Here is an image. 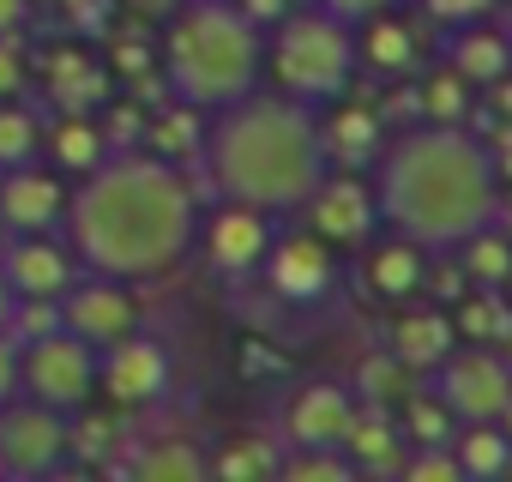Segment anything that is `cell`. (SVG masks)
Returning <instances> with one entry per match:
<instances>
[{
	"label": "cell",
	"mask_w": 512,
	"mask_h": 482,
	"mask_svg": "<svg viewBox=\"0 0 512 482\" xmlns=\"http://www.w3.org/2000/svg\"><path fill=\"white\" fill-rule=\"evenodd\" d=\"M302 217H308V229L314 235H326L338 254H356L362 241L380 229V205H374V181H362L356 169H326V181L308 193V205H302Z\"/></svg>",
	"instance_id": "13"
},
{
	"label": "cell",
	"mask_w": 512,
	"mask_h": 482,
	"mask_svg": "<svg viewBox=\"0 0 512 482\" xmlns=\"http://www.w3.org/2000/svg\"><path fill=\"white\" fill-rule=\"evenodd\" d=\"M416 109H422V121H470V115H476V85H470L458 67L440 61L434 73H422Z\"/></svg>",
	"instance_id": "28"
},
{
	"label": "cell",
	"mask_w": 512,
	"mask_h": 482,
	"mask_svg": "<svg viewBox=\"0 0 512 482\" xmlns=\"http://www.w3.org/2000/svg\"><path fill=\"white\" fill-rule=\"evenodd\" d=\"M43 121L19 103V97H0V169H13V163H37L43 157Z\"/></svg>",
	"instance_id": "32"
},
{
	"label": "cell",
	"mask_w": 512,
	"mask_h": 482,
	"mask_svg": "<svg viewBox=\"0 0 512 482\" xmlns=\"http://www.w3.org/2000/svg\"><path fill=\"white\" fill-rule=\"evenodd\" d=\"M139 476H157V482H199V476H211V458H205L193 440H157V446H145Z\"/></svg>",
	"instance_id": "33"
},
{
	"label": "cell",
	"mask_w": 512,
	"mask_h": 482,
	"mask_svg": "<svg viewBox=\"0 0 512 482\" xmlns=\"http://www.w3.org/2000/svg\"><path fill=\"white\" fill-rule=\"evenodd\" d=\"M422 19L440 25V31H458V25H476V19H494L500 0H416Z\"/></svg>",
	"instance_id": "36"
},
{
	"label": "cell",
	"mask_w": 512,
	"mask_h": 482,
	"mask_svg": "<svg viewBox=\"0 0 512 482\" xmlns=\"http://www.w3.org/2000/svg\"><path fill=\"white\" fill-rule=\"evenodd\" d=\"M488 115H494V121H512V73H500V79L488 85Z\"/></svg>",
	"instance_id": "43"
},
{
	"label": "cell",
	"mask_w": 512,
	"mask_h": 482,
	"mask_svg": "<svg viewBox=\"0 0 512 482\" xmlns=\"http://www.w3.org/2000/svg\"><path fill=\"white\" fill-rule=\"evenodd\" d=\"M368 181H374L380 229L422 241L428 254H452L458 241L488 229L506 187L488 139H476L464 121H422L386 133Z\"/></svg>",
	"instance_id": "2"
},
{
	"label": "cell",
	"mask_w": 512,
	"mask_h": 482,
	"mask_svg": "<svg viewBox=\"0 0 512 482\" xmlns=\"http://www.w3.org/2000/svg\"><path fill=\"white\" fill-rule=\"evenodd\" d=\"M19 398H37L61 416H79L97 398V344L67 326L19 338Z\"/></svg>",
	"instance_id": "6"
},
{
	"label": "cell",
	"mask_w": 512,
	"mask_h": 482,
	"mask_svg": "<svg viewBox=\"0 0 512 482\" xmlns=\"http://www.w3.org/2000/svg\"><path fill=\"white\" fill-rule=\"evenodd\" d=\"M320 127H326V151H332V163H344V169L374 163V151L386 145L380 115H374V109H362V103L338 109V115H332V121H320Z\"/></svg>",
	"instance_id": "23"
},
{
	"label": "cell",
	"mask_w": 512,
	"mask_h": 482,
	"mask_svg": "<svg viewBox=\"0 0 512 482\" xmlns=\"http://www.w3.org/2000/svg\"><path fill=\"white\" fill-rule=\"evenodd\" d=\"M199 169L211 181L205 193L241 199V205L272 211V217H290V211L308 205V193L332 169L320 109L290 97V91H278V85L272 91L253 85L247 97H235V103L205 115Z\"/></svg>",
	"instance_id": "3"
},
{
	"label": "cell",
	"mask_w": 512,
	"mask_h": 482,
	"mask_svg": "<svg viewBox=\"0 0 512 482\" xmlns=\"http://www.w3.org/2000/svg\"><path fill=\"white\" fill-rule=\"evenodd\" d=\"M31 7L37 0H0V37H19L31 25Z\"/></svg>",
	"instance_id": "42"
},
{
	"label": "cell",
	"mask_w": 512,
	"mask_h": 482,
	"mask_svg": "<svg viewBox=\"0 0 512 482\" xmlns=\"http://www.w3.org/2000/svg\"><path fill=\"white\" fill-rule=\"evenodd\" d=\"M169 380H175V356L151 332H127V338H115V344L97 350V392L109 404H121V410L157 404L169 392Z\"/></svg>",
	"instance_id": "10"
},
{
	"label": "cell",
	"mask_w": 512,
	"mask_h": 482,
	"mask_svg": "<svg viewBox=\"0 0 512 482\" xmlns=\"http://www.w3.org/2000/svg\"><path fill=\"white\" fill-rule=\"evenodd\" d=\"M356 392L344 380H296L278 404V440L284 452L296 446H344L356 428Z\"/></svg>",
	"instance_id": "12"
},
{
	"label": "cell",
	"mask_w": 512,
	"mask_h": 482,
	"mask_svg": "<svg viewBox=\"0 0 512 482\" xmlns=\"http://www.w3.org/2000/svg\"><path fill=\"white\" fill-rule=\"evenodd\" d=\"M266 290L284 302V308H320L338 296L344 284V266H338V248L314 229H278L272 248H266V266H260Z\"/></svg>",
	"instance_id": "7"
},
{
	"label": "cell",
	"mask_w": 512,
	"mask_h": 482,
	"mask_svg": "<svg viewBox=\"0 0 512 482\" xmlns=\"http://www.w3.org/2000/svg\"><path fill=\"white\" fill-rule=\"evenodd\" d=\"M272 235H278V217L272 211H253L241 199H217L211 211H199L193 254H205V266L217 278H253V272L266 266Z\"/></svg>",
	"instance_id": "8"
},
{
	"label": "cell",
	"mask_w": 512,
	"mask_h": 482,
	"mask_svg": "<svg viewBox=\"0 0 512 482\" xmlns=\"http://www.w3.org/2000/svg\"><path fill=\"white\" fill-rule=\"evenodd\" d=\"M392 416H398V434H404V446H452V428H458V416L446 410V398L434 392V386H410L398 404H392Z\"/></svg>",
	"instance_id": "24"
},
{
	"label": "cell",
	"mask_w": 512,
	"mask_h": 482,
	"mask_svg": "<svg viewBox=\"0 0 512 482\" xmlns=\"http://www.w3.org/2000/svg\"><path fill=\"white\" fill-rule=\"evenodd\" d=\"M290 7H296V0H235V13H241V19H253L260 31H272Z\"/></svg>",
	"instance_id": "40"
},
{
	"label": "cell",
	"mask_w": 512,
	"mask_h": 482,
	"mask_svg": "<svg viewBox=\"0 0 512 482\" xmlns=\"http://www.w3.org/2000/svg\"><path fill=\"white\" fill-rule=\"evenodd\" d=\"M278 464H284V440L235 434V440L211 458V476H223V482H247V476H278Z\"/></svg>",
	"instance_id": "30"
},
{
	"label": "cell",
	"mask_w": 512,
	"mask_h": 482,
	"mask_svg": "<svg viewBox=\"0 0 512 482\" xmlns=\"http://www.w3.org/2000/svg\"><path fill=\"white\" fill-rule=\"evenodd\" d=\"M55 308H61V326L79 332V338L97 344V350L115 344V338H127V332H139V296H133V284H121V278L79 272L73 290H67Z\"/></svg>",
	"instance_id": "14"
},
{
	"label": "cell",
	"mask_w": 512,
	"mask_h": 482,
	"mask_svg": "<svg viewBox=\"0 0 512 482\" xmlns=\"http://www.w3.org/2000/svg\"><path fill=\"white\" fill-rule=\"evenodd\" d=\"M0 272H7L19 302H61L79 278V260L67 248V235L55 241V229H43V235H7L0 241Z\"/></svg>",
	"instance_id": "15"
},
{
	"label": "cell",
	"mask_w": 512,
	"mask_h": 482,
	"mask_svg": "<svg viewBox=\"0 0 512 482\" xmlns=\"http://www.w3.org/2000/svg\"><path fill=\"white\" fill-rule=\"evenodd\" d=\"M362 290L374 296V302H392V308H404V302H416L422 290H428V272H434V254L422 248V241H410V235H398V229H374L368 241H362Z\"/></svg>",
	"instance_id": "16"
},
{
	"label": "cell",
	"mask_w": 512,
	"mask_h": 482,
	"mask_svg": "<svg viewBox=\"0 0 512 482\" xmlns=\"http://www.w3.org/2000/svg\"><path fill=\"white\" fill-rule=\"evenodd\" d=\"M500 356H506V362H512V332H506V338H500Z\"/></svg>",
	"instance_id": "46"
},
{
	"label": "cell",
	"mask_w": 512,
	"mask_h": 482,
	"mask_svg": "<svg viewBox=\"0 0 512 482\" xmlns=\"http://www.w3.org/2000/svg\"><path fill=\"white\" fill-rule=\"evenodd\" d=\"M452 458L458 476H506L512 470V440L500 422H458L452 428Z\"/></svg>",
	"instance_id": "25"
},
{
	"label": "cell",
	"mask_w": 512,
	"mask_h": 482,
	"mask_svg": "<svg viewBox=\"0 0 512 482\" xmlns=\"http://www.w3.org/2000/svg\"><path fill=\"white\" fill-rule=\"evenodd\" d=\"M344 452L356 458L362 476H374V470H398V464H404L398 416H392L386 404H362V410H356V428H350V440H344Z\"/></svg>",
	"instance_id": "22"
},
{
	"label": "cell",
	"mask_w": 512,
	"mask_h": 482,
	"mask_svg": "<svg viewBox=\"0 0 512 482\" xmlns=\"http://www.w3.org/2000/svg\"><path fill=\"white\" fill-rule=\"evenodd\" d=\"M488 151H494V169H500V181H512V121H494V133H488Z\"/></svg>",
	"instance_id": "41"
},
{
	"label": "cell",
	"mask_w": 512,
	"mask_h": 482,
	"mask_svg": "<svg viewBox=\"0 0 512 482\" xmlns=\"http://www.w3.org/2000/svg\"><path fill=\"white\" fill-rule=\"evenodd\" d=\"M163 85L193 109H223L266 85V31L235 0H181L163 31Z\"/></svg>",
	"instance_id": "4"
},
{
	"label": "cell",
	"mask_w": 512,
	"mask_h": 482,
	"mask_svg": "<svg viewBox=\"0 0 512 482\" xmlns=\"http://www.w3.org/2000/svg\"><path fill=\"white\" fill-rule=\"evenodd\" d=\"M0 241H7V223H0Z\"/></svg>",
	"instance_id": "47"
},
{
	"label": "cell",
	"mask_w": 512,
	"mask_h": 482,
	"mask_svg": "<svg viewBox=\"0 0 512 482\" xmlns=\"http://www.w3.org/2000/svg\"><path fill=\"white\" fill-rule=\"evenodd\" d=\"M25 91V49L19 37H0V97H19Z\"/></svg>",
	"instance_id": "37"
},
{
	"label": "cell",
	"mask_w": 512,
	"mask_h": 482,
	"mask_svg": "<svg viewBox=\"0 0 512 482\" xmlns=\"http://www.w3.org/2000/svg\"><path fill=\"white\" fill-rule=\"evenodd\" d=\"M356 25L332 19L320 0L314 7H290L272 31H266V79L314 109L344 103L350 79H356Z\"/></svg>",
	"instance_id": "5"
},
{
	"label": "cell",
	"mask_w": 512,
	"mask_h": 482,
	"mask_svg": "<svg viewBox=\"0 0 512 482\" xmlns=\"http://www.w3.org/2000/svg\"><path fill=\"white\" fill-rule=\"evenodd\" d=\"M199 145H205V109H193V103H169V109H157L151 115V151L157 157H169V163H199Z\"/></svg>",
	"instance_id": "26"
},
{
	"label": "cell",
	"mask_w": 512,
	"mask_h": 482,
	"mask_svg": "<svg viewBox=\"0 0 512 482\" xmlns=\"http://www.w3.org/2000/svg\"><path fill=\"white\" fill-rule=\"evenodd\" d=\"M428 386L446 398V410L458 422H494L506 410V398H512V362L500 350H488V344H470V350H452L428 374Z\"/></svg>",
	"instance_id": "11"
},
{
	"label": "cell",
	"mask_w": 512,
	"mask_h": 482,
	"mask_svg": "<svg viewBox=\"0 0 512 482\" xmlns=\"http://www.w3.org/2000/svg\"><path fill=\"white\" fill-rule=\"evenodd\" d=\"M320 7H326L332 19H344V25H362V19H380V13L404 7V0H320Z\"/></svg>",
	"instance_id": "38"
},
{
	"label": "cell",
	"mask_w": 512,
	"mask_h": 482,
	"mask_svg": "<svg viewBox=\"0 0 512 482\" xmlns=\"http://www.w3.org/2000/svg\"><path fill=\"white\" fill-rule=\"evenodd\" d=\"M19 398V338L0 332V404Z\"/></svg>",
	"instance_id": "39"
},
{
	"label": "cell",
	"mask_w": 512,
	"mask_h": 482,
	"mask_svg": "<svg viewBox=\"0 0 512 482\" xmlns=\"http://www.w3.org/2000/svg\"><path fill=\"white\" fill-rule=\"evenodd\" d=\"M398 476H410V482H458V458H452V446H410Z\"/></svg>",
	"instance_id": "35"
},
{
	"label": "cell",
	"mask_w": 512,
	"mask_h": 482,
	"mask_svg": "<svg viewBox=\"0 0 512 482\" xmlns=\"http://www.w3.org/2000/svg\"><path fill=\"white\" fill-rule=\"evenodd\" d=\"M494 422H500V428H506V440H512V398H506V410H500Z\"/></svg>",
	"instance_id": "45"
},
{
	"label": "cell",
	"mask_w": 512,
	"mask_h": 482,
	"mask_svg": "<svg viewBox=\"0 0 512 482\" xmlns=\"http://www.w3.org/2000/svg\"><path fill=\"white\" fill-rule=\"evenodd\" d=\"M115 151V139H109V127L103 121H91L85 109H61V121L43 133V157L67 175V181H79V175H91L103 157Z\"/></svg>",
	"instance_id": "20"
},
{
	"label": "cell",
	"mask_w": 512,
	"mask_h": 482,
	"mask_svg": "<svg viewBox=\"0 0 512 482\" xmlns=\"http://www.w3.org/2000/svg\"><path fill=\"white\" fill-rule=\"evenodd\" d=\"M278 476H290V482H350L362 470L344 446H296V452H284Z\"/></svg>",
	"instance_id": "34"
},
{
	"label": "cell",
	"mask_w": 512,
	"mask_h": 482,
	"mask_svg": "<svg viewBox=\"0 0 512 482\" xmlns=\"http://www.w3.org/2000/svg\"><path fill=\"white\" fill-rule=\"evenodd\" d=\"M199 181L157 151H109L91 175L73 181L61 235L79 272L157 284L193 260L199 241Z\"/></svg>",
	"instance_id": "1"
},
{
	"label": "cell",
	"mask_w": 512,
	"mask_h": 482,
	"mask_svg": "<svg viewBox=\"0 0 512 482\" xmlns=\"http://www.w3.org/2000/svg\"><path fill=\"white\" fill-rule=\"evenodd\" d=\"M350 392H356V404H386V410H392V404L410 392V368H404L392 350H374V356H362V362H356Z\"/></svg>",
	"instance_id": "31"
},
{
	"label": "cell",
	"mask_w": 512,
	"mask_h": 482,
	"mask_svg": "<svg viewBox=\"0 0 512 482\" xmlns=\"http://www.w3.org/2000/svg\"><path fill=\"white\" fill-rule=\"evenodd\" d=\"M446 67H458L476 91H488L500 73H512V31H500L494 19L458 25V31L446 37Z\"/></svg>",
	"instance_id": "21"
},
{
	"label": "cell",
	"mask_w": 512,
	"mask_h": 482,
	"mask_svg": "<svg viewBox=\"0 0 512 482\" xmlns=\"http://www.w3.org/2000/svg\"><path fill=\"white\" fill-rule=\"evenodd\" d=\"M67 175L55 163H13L0 169V223L7 235H43V229H61L67 217Z\"/></svg>",
	"instance_id": "17"
},
{
	"label": "cell",
	"mask_w": 512,
	"mask_h": 482,
	"mask_svg": "<svg viewBox=\"0 0 512 482\" xmlns=\"http://www.w3.org/2000/svg\"><path fill=\"white\" fill-rule=\"evenodd\" d=\"M73 452V428L61 410L37 404V398H13L0 404V476H49L61 470Z\"/></svg>",
	"instance_id": "9"
},
{
	"label": "cell",
	"mask_w": 512,
	"mask_h": 482,
	"mask_svg": "<svg viewBox=\"0 0 512 482\" xmlns=\"http://www.w3.org/2000/svg\"><path fill=\"white\" fill-rule=\"evenodd\" d=\"M422 61H428L422 25H410L398 7L356 25V67L362 73H374V79H416Z\"/></svg>",
	"instance_id": "18"
},
{
	"label": "cell",
	"mask_w": 512,
	"mask_h": 482,
	"mask_svg": "<svg viewBox=\"0 0 512 482\" xmlns=\"http://www.w3.org/2000/svg\"><path fill=\"white\" fill-rule=\"evenodd\" d=\"M386 350L410 368V374H434L452 350H458V332H452V314L446 308H404L392 320V338Z\"/></svg>",
	"instance_id": "19"
},
{
	"label": "cell",
	"mask_w": 512,
	"mask_h": 482,
	"mask_svg": "<svg viewBox=\"0 0 512 482\" xmlns=\"http://www.w3.org/2000/svg\"><path fill=\"white\" fill-rule=\"evenodd\" d=\"M452 254H458L464 278H476V284H512V229L488 223V229H476L470 241H458Z\"/></svg>",
	"instance_id": "29"
},
{
	"label": "cell",
	"mask_w": 512,
	"mask_h": 482,
	"mask_svg": "<svg viewBox=\"0 0 512 482\" xmlns=\"http://www.w3.org/2000/svg\"><path fill=\"white\" fill-rule=\"evenodd\" d=\"M452 332L470 338V344H500V338L512 332V308H506L500 284H476L470 296H458V308H452Z\"/></svg>",
	"instance_id": "27"
},
{
	"label": "cell",
	"mask_w": 512,
	"mask_h": 482,
	"mask_svg": "<svg viewBox=\"0 0 512 482\" xmlns=\"http://www.w3.org/2000/svg\"><path fill=\"white\" fill-rule=\"evenodd\" d=\"M13 314H19V296H13L7 272H0V332H13Z\"/></svg>",
	"instance_id": "44"
}]
</instances>
